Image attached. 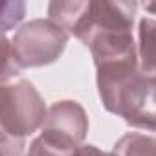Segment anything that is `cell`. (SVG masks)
<instances>
[{"instance_id": "6da1fadb", "label": "cell", "mask_w": 156, "mask_h": 156, "mask_svg": "<svg viewBox=\"0 0 156 156\" xmlns=\"http://www.w3.org/2000/svg\"><path fill=\"white\" fill-rule=\"evenodd\" d=\"M136 2L85 0L72 33L92 53L96 68L138 59V44L132 37Z\"/></svg>"}, {"instance_id": "7a4b0ae2", "label": "cell", "mask_w": 156, "mask_h": 156, "mask_svg": "<svg viewBox=\"0 0 156 156\" xmlns=\"http://www.w3.org/2000/svg\"><path fill=\"white\" fill-rule=\"evenodd\" d=\"M103 107L127 125L156 132V75L140 70V62L125 61L96 68Z\"/></svg>"}, {"instance_id": "3957f363", "label": "cell", "mask_w": 156, "mask_h": 156, "mask_svg": "<svg viewBox=\"0 0 156 156\" xmlns=\"http://www.w3.org/2000/svg\"><path fill=\"white\" fill-rule=\"evenodd\" d=\"M48 107L30 81L8 83L0 90L2 156H20L26 138L42 129Z\"/></svg>"}, {"instance_id": "277c9868", "label": "cell", "mask_w": 156, "mask_h": 156, "mask_svg": "<svg viewBox=\"0 0 156 156\" xmlns=\"http://www.w3.org/2000/svg\"><path fill=\"white\" fill-rule=\"evenodd\" d=\"M70 35L50 19L22 24L9 41V51L19 70L53 64L64 51Z\"/></svg>"}, {"instance_id": "5b68a950", "label": "cell", "mask_w": 156, "mask_h": 156, "mask_svg": "<svg viewBox=\"0 0 156 156\" xmlns=\"http://www.w3.org/2000/svg\"><path fill=\"white\" fill-rule=\"evenodd\" d=\"M87 132L88 116L77 101L64 99L48 107V116L41 129V138L50 145L64 152H73L85 141Z\"/></svg>"}, {"instance_id": "8992f818", "label": "cell", "mask_w": 156, "mask_h": 156, "mask_svg": "<svg viewBox=\"0 0 156 156\" xmlns=\"http://www.w3.org/2000/svg\"><path fill=\"white\" fill-rule=\"evenodd\" d=\"M138 62L147 75H156V20L143 17L138 24Z\"/></svg>"}, {"instance_id": "52a82bcc", "label": "cell", "mask_w": 156, "mask_h": 156, "mask_svg": "<svg viewBox=\"0 0 156 156\" xmlns=\"http://www.w3.org/2000/svg\"><path fill=\"white\" fill-rule=\"evenodd\" d=\"M112 152L114 156H156V138L140 132H127L116 141Z\"/></svg>"}, {"instance_id": "ba28073f", "label": "cell", "mask_w": 156, "mask_h": 156, "mask_svg": "<svg viewBox=\"0 0 156 156\" xmlns=\"http://www.w3.org/2000/svg\"><path fill=\"white\" fill-rule=\"evenodd\" d=\"M72 156H114V152H105L96 145H81L72 152Z\"/></svg>"}, {"instance_id": "9c48e42d", "label": "cell", "mask_w": 156, "mask_h": 156, "mask_svg": "<svg viewBox=\"0 0 156 156\" xmlns=\"http://www.w3.org/2000/svg\"><path fill=\"white\" fill-rule=\"evenodd\" d=\"M143 8H145L149 13L156 15V2H145V4H143Z\"/></svg>"}, {"instance_id": "30bf717a", "label": "cell", "mask_w": 156, "mask_h": 156, "mask_svg": "<svg viewBox=\"0 0 156 156\" xmlns=\"http://www.w3.org/2000/svg\"><path fill=\"white\" fill-rule=\"evenodd\" d=\"M26 156H28V154H26Z\"/></svg>"}]
</instances>
